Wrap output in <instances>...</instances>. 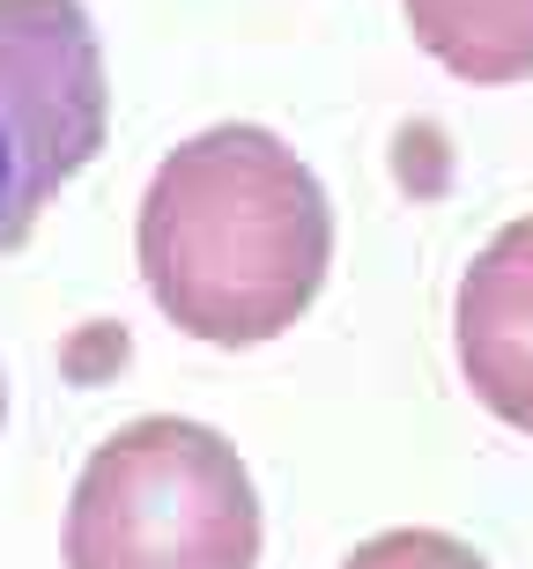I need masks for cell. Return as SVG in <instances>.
I'll return each instance as SVG.
<instances>
[{
    "label": "cell",
    "instance_id": "277c9868",
    "mask_svg": "<svg viewBox=\"0 0 533 569\" xmlns=\"http://www.w3.org/2000/svg\"><path fill=\"white\" fill-rule=\"evenodd\" d=\"M452 326H460V370L474 400L533 437V214L504 222L482 244V259L460 281Z\"/></svg>",
    "mask_w": 533,
    "mask_h": 569
},
{
    "label": "cell",
    "instance_id": "3957f363",
    "mask_svg": "<svg viewBox=\"0 0 533 569\" xmlns=\"http://www.w3.org/2000/svg\"><path fill=\"white\" fill-rule=\"evenodd\" d=\"M111 133L105 44L82 0H0V252H16Z\"/></svg>",
    "mask_w": 533,
    "mask_h": 569
},
{
    "label": "cell",
    "instance_id": "5b68a950",
    "mask_svg": "<svg viewBox=\"0 0 533 569\" xmlns=\"http://www.w3.org/2000/svg\"><path fill=\"white\" fill-rule=\"evenodd\" d=\"M407 30L460 82H526L533 0H407Z\"/></svg>",
    "mask_w": 533,
    "mask_h": 569
},
{
    "label": "cell",
    "instance_id": "6da1fadb",
    "mask_svg": "<svg viewBox=\"0 0 533 569\" xmlns=\"http://www.w3.org/2000/svg\"><path fill=\"white\" fill-rule=\"evenodd\" d=\"M134 252L178 333L208 348H259L312 311L334 259V208L282 133L230 119L156 163Z\"/></svg>",
    "mask_w": 533,
    "mask_h": 569
},
{
    "label": "cell",
    "instance_id": "8992f818",
    "mask_svg": "<svg viewBox=\"0 0 533 569\" xmlns=\"http://www.w3.org/2000/svg\"><path fill=\"white\" fill-rule=\"evenodd\" d=\"M342 569H490L467 540H452V532H430V526H401V532H378V540H363Z\"/></svg>",
    "mask_w": 533,
    "mask_h": 569
},
{
    "label": "cell",
    "instance_id": "52a82bcc",
    "mask_svg": "<svg viewBox=\"0 0 533 569\" xmlns=\"http://www.w3.org/2000/svg\"><path fill=\"white\" fill-rule=\"evenodd\" d=\"M0 422H8V378H0Z\"/></svg>",
    "mask_w": 533,
    "mask_h": 569
},
{
    "label": "cell",
    "instance_id": "7a4b0ae2",
    "mask_svg": "<svg viewBox=\"0 0 533 569\" xmlns=\"http://www.w3.org/2000/svg\"><path fill=\"white\" fill-rule=\"evenodd\" d=\"M67 569H259V496L237 443L141 415L89 451L60 532Z\"/></svg>",
    "mask_w": 533,
    "mask_h": 569
}]
</instances>
